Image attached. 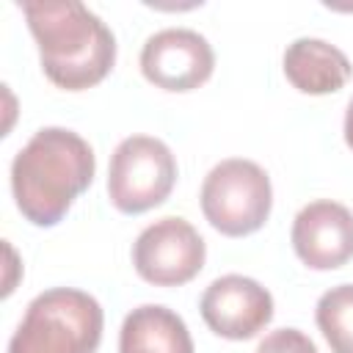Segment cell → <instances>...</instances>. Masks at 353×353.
Here are the masks:
<instances>
[{"instance_id":"obj_1","label":"cell","mask_w":353,"mask_h":353,"mask_svg":"<svg viewBox=\"0 0 353 353\" xmlns=\"http://www.w3.org/2000/svg\"><path fill=\"white\" fill-rule=\"evenodd\" d=\"M94 171L97 160L85 138L63 127H44L11 163L17 210L33 226H55L91 185Z\"/></svg>"},{"instance_id":"obj_2","label":"cell","mask_w":353,"mask_h":353,"mask_svg":"<svg viewBox=\"0 0 353 353\" xmlns=\"http://www.w3.org/2000/svg\"><path fill=\"white\" fill-rule=\"evenodd\" d=\"M22 14L39 44L41 69L58 88H91L113 69L116 39L110 28L83 3L28 0L22 3Z\"/></svg>"},{"instance_id":"obj_3","label":"cell","mask_w":353,"mask_h":353,"mask_svg":"<svg viewBox=\"0 0 353 353\" xmlns=\"http://www.w3.org/2000/svg\"><path fill=\"white\" fill-rule=\"evenodd\" d=\"M102 325L97 298L74 287H52L28 303L8 353H97Z\"/></svg>"},{"instance_id":"obj_4","label":"cell","mask_w":353,"mask_h":353,"mask_svg":"<svg viewBox=\"0 0 353 353\" xmlns=\"http://www.w3.org/2000/svg\"><path fill=\"white\" fill-rule=\"evenodd\" d=\"M273 207L270 176L243 157L221 160L201 185V212L226 237H245L265 226Z\"/></svg>"},{"instance_id":"obj_5","label":"cell","mask_w":353,"mask_h":353,"mask_svg":"<svg viewBox=\"0 0 353 353\" xmlns=\"http://www.w3.org/2000/svg\"><path fill=\"white\" fill-rule=\"evenodd\" d=\"M176 182L171 149L152 135H130L110 154L108 196L124 215H141L168 199Z\"/></svg>"},{"instance_id":"obj_6","label":"cell","mask_w":353,"mask_h":353,"mask_svg":"<svg viewBox=\"0 0 353 353\" xmlns=\"http://www.w3.org/2000/svg\"><path fill=\"white\" fill-rule=\"evenodd\" d=\"M204 256L207 245L201 234L193 223L176 215L149 223L132 245V265L138 276L154 287L188 284L204 268Z\"/></svg>"},{"instance_id":"obj_7","label":"cell","mask_w":353,"mask_h":353,"mask_svg":"<svg viewBox=\"0 0 353 353\" xmlns=\"http://www.w3.org/2000/svg\"><path fill=\"white\" fill-rule=\"evenodd\" d=\"M215 52L210 41L190 28H165L146 39L141 50L143 77L163 91H193L210 80Z\"/></svg>"},{"instance_id":"obj_8","label":"cell","mask_w":353,"mask_h":353,"mask_svg":"<svg viewBox=\"0 0 353 353\" xmlns=\"http://www.w3.org/2000/svg\"><path fill=\"white\" fill-rule=\"evenodd\" d=\"M201 317L223 339H251L273 320L270 292L240 273L215 279L201 295Z\"/></svg>"},{"instance_id":"obj_9","label":"cell","mask_w":353,"mask_h":353,"mask_svg":"<svg viewBox=\"0 0 353 353\" xmlns=\"http://www.w3.org/2000/svg\"><path fill=\"white\" fill-rule=\"evenodd\" d=\"M292 248L312 270L342 268L353 256V212L339 201H312L292 221Z\"/></svg>"},{"instance_id":"obj_10","label":"cell","mask_w":353,"mask_h":353,"mask_svg":"<svg viewBox=\"0 0 353 353\" xmlns=\"http://www.w3.org/2000/svg\"><path fill=\"white\" fill-rule=\"evenodd\" d=\"M284 74L298 91L320 97V94L339 91L350 80L353 66L339 47H334L323 39L303 36V39H295L292 44H287Z\"/></svg>"},{"instance_id":"obj_11","label":"cell","mask_w":353,"mask_h":353,"mask_svg":"<svg viewBox=\"0 0 353 353\" xmlns=\"http://www.w3.org/2000/svg\"><path fill=\"white\" fill-rule=\"evenodd\" d=\"M119 353H193V339L176 312L146 303L124 317Z\"/></svg>"},{"instance_id":"obj_12","label":"cell","mask_w":353,"mask_h":353,"mask_svg":"<svg viewBox=\"0 0 353 353\" xmlns=\"http://www.w3.org/2000/svg\"><path fill=\"white\" fill-rule=\"evenodd\" d=\"M314 320L331 353H353V284H336L323 292Z\"/></svg>"},{"instance_id":"obj_13","label":"cell","mask_w":353,"mask_h":353,"mask_svg":"<svg viewBox=\"0 0 353 353\" xmlns=\"http://www.w3.org/2000/svg\"><path fill=\"white\" fill-rule=\"evenodd\" d=\"M256 353H317V347H314V342L303 331H298V328H279V331H270L259 342Z\"/></svg>"},{"instance_id":"obj_14","label":"cell","mask_w":353,"mask_h":353,"mask_svg":"<svg viewBox=\"0 0 353 353\" xmlns=\"http://www.w3.org/2000/svg\"><path fill=\"white\" fill-rule=\"evenodd\" d=\"M345 143L353 149V99H350L347 113H345Z\"/></svg>"}]
</instances>
